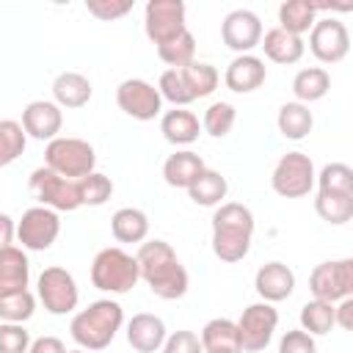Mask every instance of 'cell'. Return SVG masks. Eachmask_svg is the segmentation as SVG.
I'll use <instances>...</instances> for the list:
<instances>
[{
  "mask_svg": "<svg viewBox=\"0 0 353 353\" xmlns=\"http://www.w3.org/2000/svg\"><path fill=\"white\" fill-rule=\"evenodd\" d=\"M279 353H317V345H314V336H309L301 328H292L281 336Z\"/></svg>",
  "mask_w": 353,
  "mask_h": 353,
  "instance_id": "ee69618b",
  "label": "cell"
},
{
  "mask_svg": "<svg viewBox=\"0 0 353 353\" xmlns=\"http://www.w3.org/2000/svg\"><path fill=\"white\" fill-rule=\"evenodd\" d=\"M199 339H201L204 353H243L240 339H237V325H234V320H226V317L210 320L201 328Z\"/></svg>",
  "mask_w": 353,
  "mask_h": 353,
  "instance_id": "d4e9b609",
  "label": "cell"
},
{
  "mask_svg": "<svg viewBox=\"0 0 353 353\" xmlns=\"http://www.w3.org/2000/svg\"><path fill=\"white\" fill-rule=\"evenodd\" d=\"M44 165L63 179H83L97 165V152L83 138H55L44 149Z\"/></svg>",
  "mask_w": 353,
  "mask_h": 353,
  "instance_id": "5b68a950",
  "label": "cell"
},
{
  "mask_svg": "<svg viewBox=\"0 0 353 353\" xmlns=\"http://www.w3.org/2000/svg\"><path fill=\"white\" fill-rule=\"evenodd\" d=\"M157 55H160V61L168 63L171 69H182V66L193 63V58H196V36H193L190 30H185V33H179L176 39L160 44V47H157Z\"/></svg>",
  "mask_w": 353,
  "mask_h": 353,
  "instance_id": "e575fe53",
  "label": "cell"
},
{
  "mask_svg": "<svg viewBox=\"0 0 353 353\" xmlns=\"http://www.w3.org/2000/svg\"><path fill=\"white\" fill-rule=\"evenodd\" d=\"M28 188H30V193L41 201V207H50V210H55V212H72V210L80 207L74 179H63V176H58L55 171H50L47 165L30 171Z\"/></svg>",
  "mask_w": 353,
  "mask_h": 353,
  "instance_id": "ba28073f",
  "label": "cell"
},
{
  "mask_svg": "<svg viewBox=\"0 0 353 353\" xmlns=\"http://www.w3.org/2000/svg\"><path fill=\"white\" fill-rule=\"evenodd\" d=\"M36 312V295L30 290L0 295V323H25Z\"/></svg>",
  "mask_w": 353,
  "mask_h": 353,
  "instance_id": "8d00e7d4",
  "label": "cell"
},
{
  "mask_svg": "<svg viewBox=\"0 0 353 353\" xmlns=\"http://www.w3.org/2000/svg\"><path fill=\"white\" fill-rule=\"evenodd\" d=\"M85 8H88V14H94L97 19L110 22V19H119V17L130 14V11H132V0H88Z\"/></svg>",
  "mask_w": 353,
  "mask_h": 353,
  "instance_id": "b9f144b4",
  "label": "cell"
},
{
  "mask_svg": "<svg viewBox=\"0 0 353 353\" xmlns=\"http://www.w3.org/2000/svg\"><path fill=\"white\" fill-rule=\"evenodd\" d=\"M110 232L119 243H143L149 234V218L138 207H121L110 218Z\"/></svg>",
  "mask_w": 353,
  "mask_h": 353,
  "instance_id": "4316f807",
  "label": "cell"
},
{
  "mask_svg": "<svg viewBox=\"0 0 353 353\" xmlns=\"http://www.w3.org/2000/svg\"><path fill=\"white\" fill-rule=\"evenodd\" d=\"M334 325H339L345 331L353 328V295L336 301V306H334Z\"/></svg>",
  "mask_w": 353,
  "mask_h": 353,
  "instance_id": "f6af8a7d",
  "label": "cell"
},
{
  "mask_svg": "<svg viewBox=\"0 0 353 353\" xmlns=\"http://www.w3.org/2000/svg\"><path fill=\"white\" fill-rule=\"evenodd\" d=\"M185 3L182 0H149L143 8V30L152 44H165L188 30L185 25Z\"/></svg>",
  "mask_w": 353,
  "mask_h": 353,
  "instance_id": "30bf717a",
  "label": "cell"
},
{
  "mask_svg": "<svg viewBox=\"0 0 353 353\" xmlns=\"http://www.w3.org/2000/svg\"><path fill=\"white\" fill-rule=\"evenodd\" d=\"M221 39L229 50H234L237 55H248L254 47H259L262 41V22L254 11L248 8H237L229 11L221 22Z\"/></svg>",
  "mask_w": 353,
  "mask_h": 353,
  "instance_id": "9a60e30c",
  "label": "cell"
},
{
  "mask_svg": "<svg viewBox=\"0 0 353 353\" xmlns=\"http://www.w3.org/2000/svg\"><path fill=\"white\" fill-rule=\"evenodd\" d=\"M36 287H39V301L50 314H69L80 303L77 281L66 268H58V265L44 268Z\"/></svg>",
  "mask_w": 353,
  "mask_h": 353,
  "instance_id": "9c48e42d",
  "label": "cell"
},
{
  "mask_svg": "<svg viewBox=\"0 0 353 353\" xmlns=\"http://www.w3.org/2000/svg\"><path fill=\"white\" fill-rule=\"evenodd\" d=\"M328 91H331V74H328L325 69H320V66L301 69V72L292 77V94H295V102H301V105L317 102V99H323Z\"/></svg>",
  "mask_w": 353,
  "mask_h": 353,
  "instance_id": "f1b7e54d",
  "label": "cell"
},
{
  "mask_svg": "<svg viewBox=\"0 0 353 353\" xmlns=\"http://www.w3.org/2000/svg\"><path fill=\"white\" fill-rule=\"evenodd\" d=\"M121 323H124L121 303H116L110 298H102V301L88 303V309L77 312L69 323V331H72V339L83 350L94 353V350H105L116 339Z\"/></svg>",
  "mask_w": 353,
  "mask_h": 353,
  "instance_id": "3957f363",
  "label": "cell"
},
{
  "mask_svg": "<svg viewBox=\"0 0 353 353\" xmlns=\"http://www.w3.org/2000/svg\"><path fill=\"white\" fill-rule=\"evenodd\" d=\"M331 328H334V303L312 298L301 306V331H306L309 336H323Z\"/></svg>",
  "mask_w": 353,
  "mask_h": 353,
  "instance_id": "1f68e13d",
  "label": "cell"
},
{
  "mask_svg": "<svg viewBox=\"0 0 353 353\" xmlns=\"http://www.w3.org/2000/svg\"><path fill=\"white\" fill-rule=\"evenodd\" d=\"M91 94H94L91 80L80 72H61L52 80V97L58 108H83L88 105Z\"/></svg>",
  "mask_w": 353,
  "mask_h": 353,
  "instance_id": "603a6c76",
  "label": "cell"
},
{
  "mask_svg": "<svg viewBox=\"0 0 353 353\" xmlns=\"http://www.w3.org/2000/svg\"><path fill=\"white\" fill-rule=\"evenodd\" d=\"M309 50L320 63H339L350 52V33L345 22L334 17L317 19L309 30Z\"/></svg>",
  "mask_w": 353,
  "mask_h": 353,
  "instance_id": "4fadbf2b",
  "label": "cell"
},
{
  "mask_svg": "<svg viewBox=\"0 0 353 353\" xmlns=\"http://www.w3.org/2000/svg\"><path fill=\"white\" fill-rule=\"evenodd\" d=\"M276 124H279V132L290 141H303L312 127H314V116L309 110V105H301V102H284L279 108V116H276Z\"/></svg>",
  "mask_w": 353,
  "mask_h": 353,
  "instance_id": "83f0119b",
  "label": "cell"
},
{
  "mask_svg": "<svg viewBox=\"0 0 353 353\" xmlns=\"http://www.w3.org/2000/svg\"><path fill=\"white\" fill-rule=\"evenodd\" d=\"M234 325H237V339H240L243 353H259L270 345V339L276 334L279 312L273 303L259 301V303L245 306Z\"/></svg>",
  "mask_w": 353,
  "mask_h": 353,
  "instance_id": "52a82bcc",
  "label": "cell"
},
{
  "mask_svg": "<svg viewBox=\"0 0 353 353\" xmlns=\"http://www.w3.org/2000/svg\"><path fill=\"white\" fill-rule=\"evenodd\" d=\"M254 290L265 303L287 301L295 290V273L284 262H268L254 276Z\"/></svg>",
  "mask_w": 353,
  "mask_h": 353,
  "instance_id": "e0dca14e",
  "label": "cell"
},
{
  "mask_svg": "<svg viewBox=\"0 0 353 353\" xmlns=\"http://www.w3.org/2000/svg\"><path fill=\"white\" fill-rule=\"evenodd\" d=\"M314 210L317 215L331 223V226H342L353 218V196H339V193H320L314 199Z\"/></svg>",
  "mask_w": 353,
  "mask_h": 353,
  "instance_id": "d6a6232c",
  "label": "cell"
},
{
  "mask_svg": "<svg viewBox=\"0 0 353 353\" xmlns=\"http://www.w3.org/2000/svg\"><path fill=\"white\" fill-rule=\"evenodd\" d=\"M268 77V69H265V61L256 58V55H237L229 66H226V74H223V83L229 91L234 94H251L256 91Z\"/></svg>",
  "mask_w": 353,
  "mask_h": 353,
  "instance_id": "d6986e66",
  "label": "cell"
},
{
  "mask_svg": "<svg viewBox=\"0 0 353 353\" xmlns=\"http://www.w3.org/2000/svg\"><path fill=\"white\" fill-rule=\"evenodd\" d=\"M320 193H339V196H353V168L345 163H328L323 171L314 176Z\"/></svg>",
  "mask_w": 353,
  "mask_h": 353,
  "instance_id": "d590c367",
  "label": "cell"
},
{
  "mask_svg": "<svg viewBox=\"0 0 353 353\" xmlns=\"http://www.w3.org/2000/svg\"><path fill=\"white\" fill-rule=\"evenodd\" d=\"M141 279L149 284V290L163 301H176L188 292V270L179 262L176 251L165 240H143L135 254Z\"/></svg>",
  "mask_w": 353,
  "mask_h": 353,
  "instance_id": "6da1fadb",
  "label": "cell"
},
{
  "mask_svg": "<svg viewBox=\"0 0 353 353\" xmlns=\"http://www.w3.org/2000/svg\"><path fill=\"white\" fill-rule=\"evenodd\" d=\"M160 132L168 143L174 146H188L199 138L201 132V124H199V116L190 113V110H182V108H174V110H165L163 119H160Z\"/></svg>",
  "mask_w": 353,
  "mask_h": 353,
  "instance_id": "cb8c5ba5",
  "label": "cell"
},
{
  "mask_svg": "<svg viewBox=\"0 0 353 353\" xmlns=\"http://www.w3.org/2000/svg\"><path fill=\"white\" fill-rule=\"evenodd\" d=\"M66 353H88V350H83V347H77V350H66Z\"/></svg>",
  "mask_w": 353,
  "mask_h": 353,
  "instance_id": "c3c4849f",
  "label": "cell"
},
{
  "mask_svg": "<svg viewBox=\"0 0 353 353\" xmlns=\"http://www.w3.org/2000/svg\"><path fill=\"white\" fill-rule=\"evenodd\" d=\"M309 290L317 301L336 303L353 295V259H334L320 262L309 276Z\"/></svg>",
  "mask_w": 353,
  "mask_h": 353,
  "instance_id": "8fae6325",
  "label": "cell"
},
{
  "mask_svg": "<svg viewBox=\"0 0 353 353\" xmlns=\"http://www.w3.org/2000/svg\"><path fill=\"white\" fill-rule=\"evenodd\" d=\"M30 331L22 323H0V353H28Z\"/></svg>",
  "mask_w": 353,
  "mask_h": 353,
  "instance_id": "60d3db41",
  "label": "cell"
},
{
  "mask_svg": "<svg viewBox=\"0 0 353 353\" xmlns=\"http://www.w3.org/2000/svg\"><path fill=\"white\" fill-rule=\"evenodd\" d=\"M259 47L265 50V55L273 61V63H281V66H290V63H298L303 58V39L301 36H292L281 28H270L268 33H262V41Z\"/></svg>",
  "mask_w": 353,
  "mask_h": 353,
  "instance_id": "44dd1931",
  "label": "cell"
},
{
  "mask_svg": "<svg viewBox=\"0 0 353 353\" xmlns=\"http://www.w3.org/2000/svg\"><path fill=\"white\" fill-rule=\"evenodd\" d=\"M30 281V262L28 254L17 245H8L0 251V295L28 290Z\"/></svg>",
  "mask_w": 353,
  "mask_h": 353,
  "instance_id": "ffe728a7",
  "label": "cell"
},
{
  "mask_svg": "<svg viewBox=\"0 0 353 353\" xmlns=\"http://www.w3.org/2000/svg\"><path fill=\"white\" fill-rule=\"evenodd\" d=\"M14 237H17V223L11 221V215L0 212V251L14 245Z\"/></svg>",
  "mask_w": 353,
  "mask_h": 353,
  "instance_id": "7dc6e473",
  "label": "cell"
},
{
  "mask_svg": "<svg viewBox=\"0 0 353 353\" xmlns=\"http://www.w3.org/2000/svg\"><path fill=\"white\" fill-rule=\"evenodd\" d=\"M25 143H28V135L22 124L14 119H3L0 121V168L11 165L25 152Z\"/></svg>",
  "mask_w": 353,
  "mask_h": 353,
  "instance_id": "74e56055",
  "label": "cell"
},
{
  "mask_svg": "<svg viewBox=\"0 0 353 353\" xmlns=\"http://www.w3.org/2000/svg\"><path fill=\"white\" fill-rule=\"evenodd\" d=\"M204 168H207V165H204V160H201L196 152L182 149V152H174V154L165 157V163H163V179H165L171 188H185V190H188Z\"/></svg>",
  "mask_w": 353,
  "mask_h": 353,
  "instance_id": "7402d4cb",
  "label": "cell"
},
{
  "mask_svg": "<svg viewBox=\"0 0 353 353\" xmlns=\"http://www.w3.org/2000/svg\"><path fill=\"white\" fill-rule=\"evenodd\" d=\"M28 353H66V345L58 336H39L30 342Z\"/></svg>",
  "mask_w": 353,
  "mask_h": 353,
  "instance_id": "bcb514c9",
  "label": "cell"
},
{
  "mask_svg": "<svg viewBox=\"0 0 353 353\" xmlns=\"http://www.w3.org/2000/svg\"><path fill=\"white\" fill-rule=\"evenodd\" d=\"M314 163L303 152H287L270 174V185L284 199H303L314 188Z\"/></svg>",
  "mask_w": 353,
  "mask_h": 353,
  "instance_id": "8992f818",
  "label": "cell"
},
{
  "mask_svg": "<svg viewBox=\"0 0 353 353\" xmlns=\"http://www.w3.org/2000/svg\"><path fill=\"white\" fill-rule=\"evenodd\" d=\"M234 121H237L234 105H229V102H212V105L204 110L201 127H204V132L212 135V138H226V135L232 132Z\"/></svg>",
  "mask_w": 353,
  "mask_h": 353,
  "instance_id": "f35d334b",
  "label": "cell"
},
{
  "mask_svg": "<svg viewBox=\"0 0 353 353\" xmlns=\"http://www.w3.org/2000/svg\"><path fill=\"white\" fill-rule=\"evenodd\" d=\"M157 91H160V97L168 99L174 108H182V105H190V102H193V97H190V91H188V85H185L179 69H165V72L160 74Z\"/></svg>",
  "mask_w": 353,
  "mask_h": 353,
  "instance_id": "ab89813d",
  "label": "cell"
},
{
  "mask_svg": "<svg viewBox=\"0 0 353 353\" xmlns=\"http://www.w3.org/2000/svg\"><path fill=\"white\" fill-rule=\"evenodd\" d=\"M61 234V218L50 207H30L17 223V240L28 251H47Z\"/></svg>",
  "mask_w": 353,
  "mask_h": 353,
  "instance_id": "7c38bea8",
  "label": "cell"
},
{
  "mask_svg": "<svg viewBox=\"0 0 353 353\" xmlns=\"http://www.w3.org/2000/svg\"><path fill=\"white\" fill-rule=\"evenodd\" d=\"M63 127V113L55 102H47V99H36V102H28L25 110H22V130L25 135L36 138V141H55L58 132Z\"/></svg>",
  "mask_w": 353,
  "mask_h": 353,
  "instance_id": "2e32d148",
  "label": "cell"
},
{
  "mask_svg": "<svg viewBox=\"0 0 353 353\" xmlns=\"http://www.w3.org/2000/svg\"><path fill=\"white\" fill-rule=\"evenodd\" d=\"M179 72H182V80H185V85H188V91H190L193 99L210 97L218 88V80H221L218 69L212 63H201V61H193V63L182 66Z\"/></svg>",
  "mask_w": 353,
  "mask_h": 353,
  "instance_id": "4dcf8cb0",
  "label": "cell"
},
{
  "mask_svg": "<svg viewBox=\"0 0 353 353\" xmlns=\"http://www.w3.org/2000/svg\"><path fill=\"white\" fill-rule=\"evenodd\" d=\"M168 331H165V323L163 317L157 314H149V312H138L132 314V320L127 323V342L132 350L138 353H157L165 342Z\"/></svg>",
  "mask_w": 353,
  "mask_h": 353,
  "instance_id": "ac0fdd59",
  "label": "cell"
},
{
  "mask_svg": "<svg viewBox=\"0 0 353 353\" xmlns=\"http://www.w3.org/2000/svg\"><path fill=\"white\" fill-rule=\"evenodd\" d=\"M77 185V199H80V207H102L110 196H113V182L110 176L99 174V171H91L88 176L83 179H74Z\"/></svg>",
  "mask_w": 353,
  "mask_h": 353,
  "instance_id": "836d02e7",
  "label": "cell"
},
{
  "mask_svg": "<svg viewBox=\"0 0 353 353\" xmlns=\"http://www.w3.org/2000/svg\"><path fill=\"white\" fill-rule=\"evenodd\" d=\"M314 22H317V6L309 0H284L279 6V28L292 36L312 30Z\"/></svg>",
  "mask_w": 353,
  "mask_h": 353,
  "instance_id": "f546056e",
  "label": "cell"
},
{
  "mask_svg": "<svg viewBox=\"0 0 353 353\" xmlns=\"http://www.w3.org/2000/svg\"><path fill=\"white\" fill-rule=\"evenodd\" d=\"M254 237V215L240 201H223L212 212V254L221 262H240L248 256Z\"/></svg>",
  "mask_w": 353,
  "mask_h": 353,
  "instance_id": "7a4b0ae2",
  "label": "cell"
},
{
  "mask_svg": "<svg viewBox=\"0 0 353 353\" xmlns=\"http://www.w3.org/2000/svg\"><path fill=\"white\" fill-rule=\"evenodd\" d=\"M163 353H204V350H201V339H199V334L182 328V331H174V334L165 336V342H163Z\"/></svg>",
  "mask_w": 353,
  "mask_h": 353,
  "instance_id": "7bdbcfd3",
  "label": "cell"
},
{
  "mask_svg": "<svg viewBox=\"0 0 353 353\" xmlns=\"http://www.w3.org/2000/svg\"><path fill=\"white\" fill-rule=\"evenodd\" d=\"M226 193H229L226 176H223L221 171H212V168H204V171L196 176V182L188 188L190 201L199 204V207H218V204H223Z\"/></svg>",
  "mask_w": 353,
  "mask_h": 353,
  "instance_id": "484cf974",
  "label": "cell"
},
{
  "mask_svg": "<svg viewBox=\"0 0 353 353\" xmlns=\"http://www.w3.org/2000/svg\"><path fill=\"white\" fill-rule=\"evenodd\" d=\"M116 102L119 108L130 116V119H138V121H152L154 116H160L163 110V97L160 91L141 80V77H130V80H121L119 88H116Z\"/></svg>",
  "mask_w": 353,
  "mask_h": 353,
  "instance_id": "5bb4252c",
  "label": "cell"
},
{
  "mask_svg": "<svg viewBox=\"0 0 353 353\" xmlns=\"http://www.w3.org/2000/svg\"><path fill=\"white\" fill-rule=\"evenodd\" d=\"M138 279H141V270L135 256L119 245L102 248L91 262V284L102 292L124 295L138 284Z\"/></svg>",
  "mask_w": 353,
  "mask_h": 353,
  "instance_id": "277c9868",
  "label": "cell"
}]
</instances>
